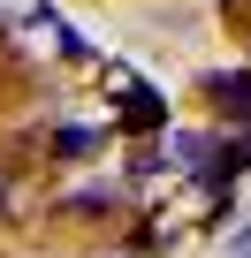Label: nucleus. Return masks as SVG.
<instances>
[{
  "label": "nucleus",
  "mask_w": 251,
  "mask_h": 258,
  "mask_svg": "<svg viewBox=\"0 0 251 258\" xmlns=\"http://www.w3.org/2000/svg\"><path fill=\"white\" fill-rule=\"evenodd\" d=\"M0 198H8V182H0Z\"/></svg>",
  "instance_id": "5"
},
{
  "label": "nucleus",
  "mask_w": 251,
  "mask_h": 258,
  "mask_svg": "<svg viewBox=\"0 0 251 258\" xmlns=\"http://www.w3.org/2000/svg\"><path fill=\"white\" fill-rule=\"evenodd\" d=\"M46 23H54V16H46ZM54 46H61V53H69V61H91V46H84V38H76V31H69V23H54Z\"/></svg>",
  "instance_id": "4"
},
{
  "label": "nucleus",
  "mask_w": 251,
  "mask_h": 258,
  "mask_svg": "<svg viewBox=\"0 0 251 258\" xmlns=\"http://www.w3.org/2000/svg\"><path fill=\"white\" fill-rule=\"evenodd\" d=\"M99 145H107V137H99L91 121H61V129H54V160H91Z\"/></svg>",
  "instance_id": "3"
},
{
  "label": "nucleus",
  "mask_w": 251,
  "mask_h": 258,
  "mask_svg": "<svg viewBox=\"0 0 251 258\" xmlns=\"http://www.w3.org/2000/svg\"><path fill=\"white\" fill-rule=\"evenodd\" d=\"M122 121H130V129H160V121H168V99H160L153 84H130V99H122Z\"/></svg>",
  "instance_id": "2"
},
{
  "label": "nucleus",
  "mask_w": 251,
  "mask_h": 258,
  "mask_svg": "<svg viewBox=\"0 0 251 258\" xmlns=\"http://www.w3.org/2000/svg\"><path fill=\"white\" fill-rule=\"evenodd\" d=\"M206 91H213V99L236 114V129L251 121V69H213V76H206Z\"/></svg>",
  "instance_id": "1"
}]
</instances>
